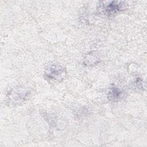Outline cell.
Returning <instances> with one entry per match:
<instances>
[{"label": "cell", "mask_w": 147, "mask_h": 147, "mask_svg": "<svg viewBox=\"0 0 147 147\" xmlns=\"http://www.w3.org/2000/svg\"><path fill=\"white\" fill-rule=\"evenodd\" d=\"M120 9V5L119 4H117L116 2H114V4L110 3L109 5H106L104 8V10L106 11V13L109 14H113L118 11Z\"/></svg>", "instance_id": "1"}, {"label": "cell", "mask_w": 147, "mask_h": 147, "mask_svg": "<svg viewBox=\"0 0 147 147\" xmlns=\"http://www.w3.org/2000/svg\"><path fill=\"white\" fill-rule=\"evenodd\" d=\"M121 95V92L117 88H114L112 90L110 91V96L113 98L117 99V98H119Z\"/></svg>", "instance_id": "2"}]
</instances>
